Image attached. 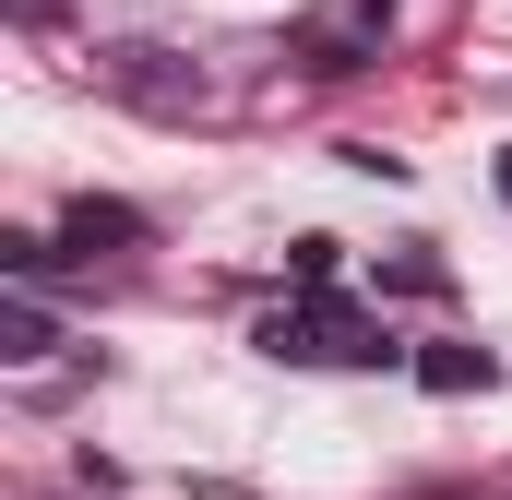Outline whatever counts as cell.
I'll use <instances>...</instances> for the list:
<instances>
[{
  "label": "cell",
  "mask_w": 512,
  "mask_h": 500,
  "mask_svg": "<svg viewBox=\"0 0 512 500\" xmlns=\"http://www.w3.org/2000/svg\"><path fill=\"white\" fill-rule=\"evenodd\" d=\"M251 346L274 358V370H334V358H346V370H393V358H405L382 322H358L346 298H310V310H262V322H251Z\"/></svg>",
  "instance_id": "obj_1"
},
{
  "label": "cell",
  "mask_w": 512,
  "mask_h": 500,
  "mask_svg": "<svg viewBox=\"0 0 512 500\" xmlns=\"http://www.w3.org/2000/svg\"><path fill=\"white\" fill-rule=\"evenodd\" d=\"M96 72H108V96H131L143 120H191V108H203V72H191L179 48H108Z\"/></svg>",
  "instance_id": "obj_2"
},
{
  "label": "cell",
  "mask_w": 512,
  "mask_h": 500,
  "mask_svg": "<svg viewBox=\"0 0 512 500\" xmlns=\"http://www.w3.org/2000/svg\"><path fill=\"white\" fill-rule=\"evenodd\" d=\"M382 36H393V0H334L322 24H298V60L310 72H358V60H382Z\"/></svg>",
  "instance_id": "obj_3"
},
{
  "label": "cell",
  "mask_w": 512,
  "mask_h": 500,
  "mask_svg": "<svg viewBox=\"0 0 512 500\" xmlns=\"http://www.w3.org/2000/svg\"><path fill=\"white\" fill-rule=\"evenodd\" d=\"M60 239L72 250H143L155 227H143L131 203H108V191H72V203H60Z\"/></svg>",
  "instance_id": "obj_4"
},
{
  "label": "cell",
  "mask_w": 512,
  "mask_h": 500,
  "mask_svg": "<svg viewBox=\"0 0 512 500\" xmlns=\"http://www.w3.org/2000/svg\"><path fill=\"white\" fill-rule=\"evenodd\" d=\"M0 358H24V370H36V358H60V322H48V310H36L24 286L0 298Z\"/></svg>",
  "instance_id": "obj_5"
},
{
  "label": "cell",
  "mask_w": 512,
  "mask_h": 500,
  "mask_svg": "<svg viewBox=\"0 0 512 500\" xmlns=\"http://www.w3.org/2000/svg\"><path fill=\"white\" fill-rule=\"evenodd\" d=\"M417 381H429V393H489V381H501V358H489V346H429V358H417Z\"/></svg>",
  "instance_id": "obj_6"
},
{
  "label": "cell",
  "mask_w": 512,
  "mask_h": 500,
  "mask_svg": "<svg viewBox=\"0 0 512 500\" xmlns=\"http://www.w3.org/2000/svg\"><path fill=\"white\" fill-rule=\"evenodd\" d=\"M501 203H512V155H501Z\"/></svg>",
  "instance_id": "obj_7"
}]
</instances>
